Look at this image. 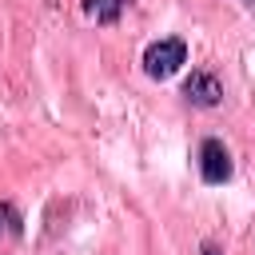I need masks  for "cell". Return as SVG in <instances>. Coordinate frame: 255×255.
Masks as SVG:
<instances>
[{"instance_id":"1","label":"cell","mask_w":255,"mask_h":255,"mask_svg":"<svg viewBox=\"0 0 255 255\" xmlns=\"http://www.w3.org/2000/svg\"><path fill=\"white\" fill-rule=\"evenodd\" d=\"M183 64H187V44H183L179 36H163V40H155V44L143 48V72H147L151 80H167V76H175Z\"/></svg>"},{"instance_id":"2","label":"cell","mask_w":255,"mask_h":255,"mask_svg":"<svg viewBox=\"0 0 255 255\" xmlns=\"http://www.w3.org/2000/svg\"><path fill=\"white\" fill-rule=\"evenodd\" d=\"M199 171L207 183H227L231 179V151L223 147V139H203L199 147Z\"/></svg>"},{"instance_id":"3","label":"cell","mask_w":255,"mask_h":255,"mask_svg":"<svg viewBox=\"0 0 255 255\" xmlns=\"http://www.w3.org/2000/svg\"><path fill=\"white\" fill-rule=\"evenodd\" d=\"M183 96H187V104H195V108H215V104L223 100V84H219L211 72H191V76L183 80Z\"/></svg>"},{"instance_id":"4","label":"cell","mask_w":255,"mask_h":255,"mask_svg":"<svg viewBox=\"0 0 255 255\" xmlns=\"http://www.w3.org/2000/svg\"><path fill=\"white\" fill-rule=\"evenodd\" d=\"M128 0H84V12L96 20V24H116L120 12H124Z\"/></svg>"},{"instance_id":"5","label":"cell","mask_w":255,"mask_h":255,"mask_svg":"<svg viewBox=\"0 0 255 255\" xmlns=\"http://www.w3.org/2000/svg\"><path fill=\"white\" fill-rule=\"evenodd\" d=\"M12 235H20V215L12 203H0V239H12Z\"/></svg>"},{"instance_id":"6","label":"cell","mask_w":255,"mask_h":255,"mask_svg":"<svg viewBox=\"0 0 255 255\" xmlns=\"http://www.w3.org/2000/svg\"><path fill=\"white\" fill-rule=\"evenodd\" d=\"M203 255H219V251H215V247H203Z\"/></svg>"}]
</instances>
